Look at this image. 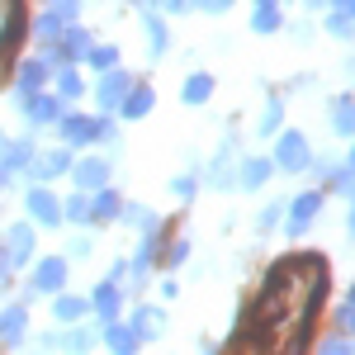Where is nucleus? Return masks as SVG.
I'll return each mask as SVG.
<instances>
[{"label":"nucleus","mask_w":355,"mask_h":355,"mask_svg":"<svg viewBox=\"0 0 355 355\" xmlns=\"http://www.w3.org/2000/svg\"><path fill=\"white\" fill-rule=\"evenodd\" d=\"M114 218H123V199L105 185V190L90 194V223H114Z\"/></svg>","instance_id":"5701e85b"},{"label":"nucleus","mask_w":355,"mask_h":355,"mask_svg":"<svg viewBox=\"0 0 355 355\" xmlns=\"http://www.w3.org/2000/svg\"><path fill=\"white\" fill-rule=\"evenodd\" d=\"M199 175H204V171H185V175H175V180H171V194H175V199H194L199 185H204Z\"/></svg>","instance_id":"72a5a7b5"},{"label":"nucleus","mask_w":355,"mask_h":355,"mask_svg":"<svg viewBox=\"0 0 355 355\" xmlns=\"http://www.w3.org/2000/svg\"><path fill=\"white\" fill-rule=\"evenodd\" d=\"M123 275H128V261H114V266H110V275H105V279H114V284H123Z\"/></svg>","instance_id":"c03bdc74"},{"label":"nucleus","mask_w":355,"mask_h":355,"mask_svg":"<svg viewBox=\"0 0 355 355\" xmlns=\"http://www.w3.org/2000/svg\"><path fill=\"white\" fill-rule=\"evenodd\" d=\"M10 279V261H5V246H0V284Z\"/></svg>","instance_id":"de8ad7c7"},{"label":"nucleus","mask_w":355,"mask_h":355,"mask_svg":"<svg viewBox=\"0 0 355 355\" xmlns=\"http://www.w3.org/2000/svg\"><path fill=\"white\" fill-rule=\"evenodd\" d=\"M318 209H322V194L318 190H303L294 204H289V237H303V227L318 218Z\"/></svg>","instance_id":"dca6fc26"},{"label":"nucleus","mask_w":355,"mask_h":355,"mask_svg":"<svg viewBox=\"0 0 355 355\" xmlns=\"http://www.w3.org/2000/svg\"><path fill=\"white\" fill-rule=\"evenodd\" d=\"M133 327H137V336H142V341H147V336L157 341V336L166 331V313H162V308H152V303H142V308L133 313Z\"/></svg>","instance_id":"a878e982"},{"label":"nucleus","mask_w":355,"mask_h":355,"mask_svg":"<svg viewBox=\"0 0 355 355\" xmlns=\"http://www.w3.org/2000/svg\"><path fill=\"white\" fill-rule=\"evenodd\" d=\"M152 105H157L152 85H133V90H128V100L119 105V114H123V119H147V114H152Z\"/></svg>","instance_id":"bb28decb"},{"label":"nucleus","mask_w":355,"mask_h":355,"mask_svg":"<svg viewBox=\"0 0 355 355\" xmlns=\"http://www.w3.org/2000/svg\"><path fill=\"white\" fill-rule=\"evenodd\" d=\"M90 313H100V322H114V318L123 313V289H119L114 279H105V284L90 294Z\"/></svg>","instance_id":"a211bd4d"},{"label":"nucleus","mask_w":355,"mask_h":355,"mask_svg":"<svg viewBox=\"0 0 355 355\" xmlns=\"http://www.w3.org/2000/svg\"><path fill=\"white\" fill-rule=\"evenodd\" d=\"M351 76H355V57H351Z\"/></svg>","instance_id":"603ef678"},{"label":"nucleus","mask_w":355,"mask_h":355,"mask_svg":"<svg viewBox=\"0 0 355 355\" xmlns=\"http://www.w3.org/2000/svg\"><path fill=\"white\" fill-rule=\"evenodd\" d=\"M24 209H28V223H38V227H57L62 223V199L48 185H33L24 194Z\"/></svg>","instance_id":"1a4fd4ad"},{"label":"nucleus","mask_w":355,"mask_h":355,"mask_svg":"<svg viewBox=\"0 0 355 355\" xmlns=\"http://www.w3.org/2000/svg\"><path fill=\"white\" fill-rule=\"evenodd\" d=\"M166 15H190V10H199V0H162Z\"/></svg>","instance_id":"a19ab883"},{"label":"nucleus","mask_w":355,"mask_h":355,"mask_svg":"<svg viewBox=\"0 0 355 355\" xmlns=\"http://www.w3.org/2000/svg\"><path fill=\"white\" fill-rule=\"evenodd\" d=\"M142 38H147V53L152 57H162L171 48V28H166V19L157 10H142Z\"/></svg>","instance_id":"412c9836"},{"label":"nucleus","mask_w":355,"mask_h":355,"mask_svg":"<svg viewBox=\"0 0 355 355\" xmlns=\"http://www.w3.org/2000/svg\"><path fill=\"white\" fill-rule=\"evenodd\" d=\"M0 142H5V133H0Z\"/></svg>","instance_id":"6e6d98bb"},{"label":"nucleus","mask_w":355,"mask_h":355,"mask_svg":"<svg viewBox=\"0 0 355 355\" xmlns=\"http://www.w3.org/2000/svg\"><path fill=\"white\" fill-rule=\"evenodd\" d=\"M327 33H331V38H351L355 19H351V15H341V10H331V15H327Z\"/></svg>","instance_id":"c9c22d12"},{"label":"nucleus","mask_w":355,"mask_h":355,"mask_svg":"<svg viewBox=\"0 0 355 355\" xmlns=\"http://www.w3.org/2000/svg\"><path fill=\"white\" fill-rule=\"evenodd\" d=\"M0 246H5L10 270L28 266V261H33V251H38V242H33V223H10V227H5V237H0Z\"/></svg>","instance_id":"0eeeda50"},{"label":"nucleus","mask_w":355,"mask_h":355,"mask_svg":"<svg viewBox=\"0 0 355 355\" xmlns=\"http://www.w3.org/2000/svg\"><path fill=\"white\" fill-rule=\"evenodd\" d=\"M57 133L67 147H90V142H105L114 137V119L110 114H100V119H85V114H62L57 119Z\"/></svg>","instance_id":"f03ea898"},{"label":"nucleus","mask_w":355,"mask_h":355,"mask_svg":"<svg viewBox=\"0 0 355 355\" xmlns=\"http://www.w3.org/2000/svg\"><path fill=\"white\" fill-rule=\"evenodd\" d=\"M351 299H355V294H351Z\"/></svg>","instance_id":"4d7b16f0"},{"label":"nucleus","mask_w":355,"mask_h":355,"mask_svg":"<svg viewBox=\"0 0 355 355\" xmlns=\"http://www.w3.org/2000/svg\"><path fill=\"white\" fill-rule=\"evenodd\" d=\"M137 10H162V0H133Z\"/></svg>","instance_id":"09e8293b"},{"label":"nucleus","mask_w":355,"mask_h":355,"mask_svg":"<svg viewBox=\"0 0 355 355\" xmlns=\"http://www.w3.org/2000/svg\"><path fill=\"white\" fill-rule=\"evenodd\" d=\"M199 10H209V15H227L232 0H199Z\"/></svg>","instance_id":"79ce46f5"},{"label":"nucleus","mask_w":355,"mask_h":355,"mask_svg":"<svg viewBox=\"0 0 355 355\" xmlns=\"http://www.w3.org/2000/svg\"><path fill=\"white\" fill-rule=\"evenodd\" d=\"M85 313H90V299H81V294H53V318L62 322V327L81 322Z\"/></svg>","instance_id":"b1692460"},{"label":"nucleus","mask_w":355,"mask_h":355,"mask_svg":"<svg viewBox=\"0 0 355 355\" xmlns=\"http://www.w3.org/2000/svg\"><path fill=\"white\" fill-rule=\"evenodd\" d=\"M133 76L123 71V67H114V71H100V81H95V105L100 114H119V105L128 100V90H133Z\"/></svg>","instance_id":"39448f33"},{"label":"nucleus","mask_w":355,"mask_h":355,"mask_svg":"<svg viewBox=\"0 0 355 355\" xmlns=\"http://www.w3.org/2000/svg\"><path fill=\"white\" fill-rule=\"evenodd\" d=\"M322 355H355V351L346 346V341H341V336H331L327 346H322Z\"/></svg>","instance_id":"37998d69"},{"label":"nucleus","mask_w":355,"mask_h":355,"mask_svg":"<svg viewBox=\"0 0 355 355\" xmlns=\"http://www.w3.org/2000/svg\"><path fill=\"white\" fill-rule=\"evenodd\" d=\"M85 62L95 67V71H114L123 57H119V43H90V53H85Z\"/></svg>","instance_id":"c85d7f7f"},{"label":"nucleus","mask_w":355,"mask_h":355,"mask_svg":"<svg viewBox=\"0 0 355 355\" xmlns=\"http://www.w3.org/2000/svg\"><path fill=\"white\" fill-rule=\"evenodd\" d=\"M24 327H28V308L24 303L0 308V341H5V346H19V341H24Z\"/></svg>","instance_id":"aec40b11"},{"label":"nucleus","mask_w":355,"mask_h":355,"mask_svg":"<svg viewBox=\"0 0 355 355\" xmlns=\"http://www.w3.org/2000/svg\"><path fill=\"white\" fill-rule=\"evenodd\" d=\"M185 261H190V242H185V237H175V242L166 246L162 266H171V270H175V266H185Z\"/></svg>","instance_id":"e433bc0d"},{"label":"nucleus","mask_w":355,"mask_h":355,"mask_svg":"<svg viewBox=\"0 0 355 355\" xmlns=\"http://www.w3.org/2000/svg\"><path fill=\"white\" fill-rule=\"evenodd\" d=\"M303 5H327V0H303Z\"/></svg>","instance_id":"3c124183"},{"label":"nucleus","mask_w":355,"mask_h":355,"mask_svg":"<svg viewBox=\"0 0 355 355\" xmlns=\"http://www.w3.org/2000/svg\"><path fill=\"white\" fill-rule=\"evenodd\" d=\"M53 10L62 15V19H71V24H76V19H81V10H85V0H53Z\"/></svg>","instance_id":"4c0bfd02"},{"label":"nucleus","mask_w":355,"mask_h":355,"mask_svg":"<svg viewBox=\"0 0 355 355\" xmlns=\"http://www.w3.org/2000/svg\"><path fill=\"white\" fill-rule=\"evenodd\" d=\"M90 43H95V38H90V28H85V24H67V33L57 38V53L67 57V67H76V62H85Z\"/></svg>","instance_id":"2eb2a0df"},{"label":"nucleus","mask_w":355,"mask_h":355,"mask_svg":"<svg viewBox=\"0 0 355 355\" xmlns=\"http://www.w3.org/2000/svg\"><path fill=\"white\" fill-rule=\"evenodd\" d=\"M28 175H33L38 185H48L57 175H71V152H67V147H43V152H33Z\"/></svg>","instance_id":"9d476101"},{"label":"nucleus","mask_w":355,"mask_h":355,"mask_svg":"<svg viewBox=\"0 0 355 355\" xmlns=\"http://www.w3.org/2000/svg\"><path fill=\"white\" fill-rule=\"evenodd\" d=\"M214 90H218L214 71H190V76L180 81V100H185V105H209V100H214Z\"/></svg>","instance_id":"6ab92c4d"},{"label":"nucleus","mask_w":355,"mask_h":355,"mask_svg":"<svg viewBox=\"0 0 355 355\" xmlns=\"http://www.w3.org/2000/svg\"><path fill=\"white\" fill-rule=\"evenodd\" d=\"M24 38H28V5L24 0H5L0 5V85L10 81V71L19 67Z\"/></svg>","instance_id":"f257e3e1"},{"label":"nucleus","mask_w":355,"mask_h":355,"mask_svg":"<svg viewBox=\"0 0 355 355\" xmlns=\"http://www.w3.org/2000/svg\"><path fill=\"white\" fill-rule=\"evenodd\" d=\"M53 76H57V71H53V67H43V57H28V62L15 67V90H19V95H38Z\"/></svg>","instance_id":"ddd939ff"},{"label":"nucleus","mask_w":355,"mask_h":355,"mask_svg":"<svg viewBox=\"0 0 355 355\" xmlns=\"http://www.w3.org/2000/svg\"><path fill=\"white\" fill-rule=\"evenodd\" d=\"M279 24H284V15H279V5H275V0L256 5V15H251V28H256V33H275Z\"/></svg>","instance_id":"2f4dec72"},{"label":"nucleus","mask_w":355,"mask_h":355,"mask_svg":"<svg viewBox=\"0 0 355 355\" xmlns=\"http://www.w3.org/2000/svg\"><path fill=\"white\" fill-rule=\"evenodd\" d=\"M279 214H284L279 204H270V209H261V218H256V227H261V232H270L275 223H279Z\"/></svg>","instance_id":"58836bf2"},{"label":"nucleus","mask_w":355,"mask_h":355,"mask_svg":"<svg viewBox=\"0 0 355 355\" xmlns=\"http://www.w3.org/2000/svg\"><path fill=\"white\" fill-rule=\"evenodd\" d=\"M275 175V157H246L237 162V190H261Z\"/></svg>","instance_id":"f3484780"},{"label":"nucleus","mask_w":355,"mask_h":355,"mask_svg":"<svg viewBox=\"0 0 355 355\" xmlns=\"http://www.w3.org/2000/svg\"><path fill=\"white\" fill-rule=\"evenodd\" d=\"M62 95H48V90H38V95H19V114H24V123L28 128H48V123H57L62 119Z\"/></svg>","instance_id":"423d86ee"},{"label":"nucleus","mask_w":355,"mask_h":355,"mask_svg":"<svg viewBox=\"0 0 355 355\" xmlns=\"http://www.w3.org/2000/svg\"><path fill=\"white\" fill-rule=\"evenodd\" d=\"M204 185H214V190H232L237 185V137H227L214 152V162L204 171Z\"/></svg>","instance_id":"6e6552de"},{"label":"nucleus","mask_w":355,"mask_h":355,"mask_svg":"<svg viewBox=\"0 0 355 355\" xmlns=\"http://www.w3.org/2000/svg\"><path fill=\"white\" fill-rule=\"evenodd\" d=\"M57 346H62L67 355H90V346H95V331L81 327V322H71V327L57 336Z\"/></svg>","instance_id":"cd10ccee"},{"label":"nucleus","mask_w":355,"mask_h":355,"mask_svg":"<svg viewBox=\"0 0 355 355\" xmlns=\"http://www.w3.org/2000/svg\"><path fill=\"white\" fill-rule=\"evenodd\" d=\"M67 24H71V19H62V15L53 10V5H48V10H43L38 19H28V33H33L38 43H57V38L67 33Z\"/></svg>","instance_id":"4be33fe9"},{"label":"nucleus","mask_w":355,"mask_h":355,"mask_svg":"<svg viewBox=\"0 0 355 355\" xmlns=\"http://www.w3.org/2000/svg\"><path fill=\"white\" fill-rule=\"evenodd\" d=\"M5 180H10V175H5V171H0V190H5Z\"/></svg>","instance_id":"8fccbe9b"},{"label":"nucleus","mask_w":355,"mask_h":355,"mask_svg":"<svg viewBox=\"0 0 355 355\" xmlns=\"http://www.w3.org/2000/svg\"><path fill=\"white\" fill-rule=\"evenodd\" d=\"M331 10H341V15H355V0H331Z\"/></svg>","instance_id":"49530a36"},{"label":"nucleus","mask_w":355,"mask_h":355,"mask_svg":"<svg viewBox=\"0 0 355 355\" xmlns=\"http://www.w3.org/2000/svg\"><path fill=\"white\" fill-rule=\"evenodd\" d=\"M67 251H71V256H76V261H85V256H90V251H95V242H90V237H71V246H67Z\"/></svg>","instance_id":"ea45409f"},{"label":"nucleus","mask_w":355,"mask_h":355,"mask_svg":"<svg viewBox=\"0 0 355 355\" xmlns=\"http://www.w3.org/2000/svg\"><path fill=\"white\" fill-rule=\"evenodd\" d=\"M123 223H133L137 232H147V227H152V209H142V204H123Z\"/></svg>","instance_id":"f704fd0d"},{"label":"nucleus","mask_w":355,"mask_h":355,"mask_svg":"<svg viewBox=\"0 0 355 355\" xmlns=\"http://www.w3.org/2000/svg\"><path fill=\"white\" fill-rule=\"evenodd\" d=\"M279 119H284V100H270L261 110V119H256V137H275L279 133Z\"/></svg>","instance_id":"473e14b6"},{"label":"nucleus","mask_w":355,"mask_h":355,"mask_svg":"<svg viewBox=\"0 0 355 355\" xmlns=\"http://www.w3.org/2000/svg\"><path fill=\"white\" fill-rule=\"evenodd\" d=\"M62 218H71L76 227H90V194L76 190L71 199H62Z\"/></svg>","instance_id":"c756f323"},{"label":"nucleus","mask_w":355,"mask_h":355,"mask_svg":"<svg viewBox=\"0 0 355 355\" xmlns=\"http://www.w3.org/2000/svg\"><path fill=\"white\" fill-rule=\"evenodd\" d=\"M275 166L279 171H289V175H303L308 166H313V147H308V137L299 128H284L279 142H275Z\"/></svg>","instance_id":"7ed1b4c3"},{"label":"nucleus","mask_w":355,"mask_h":355,"mask_svg":"<svg viewBox=\"0 0 355 355\" xmlns=\"http://www.w3.org/2000/svg\"><path fill=\"white\" fill-rule=\"evenodd\" d=\"M256 5H266V0H256Z\"/></svg>","instance_id":"5fc2aeb1"},{"label":"nucleus","mask_w":355,"mask_h":355,"mask_svg":"<svg viewBox=\"0 0 355 355\" xmlns=\"http://www.w3.org/2000/svg\"><path fill=\"white\" fill-rule=\"evenodd\" d=\"M336 322H341V331H355V308H341V318H336Z\"/></svg>","instance_id":"a18cd8bd"},{"label":"nucleus","mask_w":355,"mask_h":355,"mask_svg":"<svg viewBox=\"0 0 355 355\" xmlns=\"http://www.w3.org/2000/svg\"><path fill=\"white\" fill-rule=\"evenodd\" d=\"M53 81H57V95H62V100H81V95H85V81H81L76 67H62Z\"/></svg>","instance_id":"7c9ffc66"},{"label":"nucleus","mask_w":355,"mask_h":355,"mask_svg":"<svg viewBox=\"0 0 355 355\" xmlns=\"http://www.w3.org/2000/svg\"><path fill=\"white\" fill-rule=\"evenodd\" d=\"M351 166H355V147H351Z\"/></svg>","instance_id":"864d4df0"},{"label":"nucleus","mask_w":355,"mask_h":355,"mask_svg":"<svg viewBox=\"0 0 355 355\" xmlns=\"http://www.w3.org/2000/svg\"><path fill=\"white\" fill-rule=\"evenodd\" d=\"M327 114H331V128L341 137H355V95H336Z\"/></svg>","instance_id":"393cba45"},{"label":"nucleus","mask_w":355,"mask_h":355,"mask_svg":"<svg viewBox=\"0 0 355 355\" xmlns=\"http://www.w3.org/2000/svg\"><path fill=\"white\" fill-rule=\"evenodd\" d=\"M67 289V256H43L33 270H28V299H38V294H62Z\"/></svg>","instance_id":"20e7f679"},{"label":"nucleus","mask_w":355,"mask_h":355,"mask_svg":"<svg viewBox=\"0 0 355 355\" xmlns=\"http://www.w3.org/2000/svg\"><path fill=\"white\" fill-rule=\"evenodd\" d=\"M33 152H38V147H33L28 137H5V142H0V171H5V175H15V171H28Z\"/></svg>","instance_id":"4468645a"},{"label":"nucleus","mask_w":355,"mask_h":355,"mask_svg":"<svg viewBox=\"0 0 355 355\" xmlns=\"http://www.w3.org/2000/svg\"><path fill=\"white\" fill-rule=\"evenodd\" d=\"M100 341L110 346V355H137L142 351V336H137V327L133 322H105V331H100Z\"/></svg>","instance_id":"f8f14e48"},{"label":"nucleus","mask_w":355,"mask_h":355,"mask_svg":"<svg viewBox=\"0 0 355 355\" xmlns=\"http://www.w3.org/2000/svg\"><path fill=\"white\" fill-rule=\"evenodd\" d=\"M110 175H114V166L105 162V157H81V162H71V180H76V190H85V194L105 190Z\"/></svg>","instance_id":"9b49d317"}]
</instances>
